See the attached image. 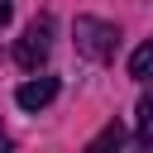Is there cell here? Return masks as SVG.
I'll use <instances>...</instances> for the list:
<instances>
[{
	"label": "cell",
	"mask_w": 153,
	"mask_h": 153,
	"mask_svg": "<svg viewBox=\"0 0 153 153\" xmlns=\"http://www.w3.org/2000/svg\"><path fill=\"white\" fill-rule=\"evenodd\" d=\"M72 38H76V53L91 57V62H110L115 48H120V29L110 19H91V14H81L72 24Z\"/></svg>",
	"instance_id": "cell-1"
},
{
	"label": "cell",
	"mask_w": 153,
	"mask_h": 153,
	"mask_svg": "<svg viewBox=\"0 0 153 153\" xmlns=\"http://www.w3.org/2000/svg\"><path fill=\"white\" fill-rule=\"evenodd\" d=\"M48 48H53V14H38V19L19 33V43H14V62H19L24 72H38L43 57H48Z\"/></svg>",
	"instance_id": "cell-2"
},
{
	"label": "cell",
	"mask_w": 153,
	"mask_h": 153,
	"mask_svg": "<svg viewBox=\"0 0 153 153\" xmlns=\"http://www.w3.org/2000/svg\"><path fill=\"white\" fill-rule=\"evenodd\" d=\"M53 96H57V76H33V81H24V86L14 91V100H19L24 110H43Z\"/></svg>",
	"instance_id": "cell-3"
},
{
	"label": "cell",
	"mask_w": 153,
	"mask_h": 153,
	"mask_svg": "<svg viewBox=\"0 0 153 153\" xmlns=\"http://www.w3.org/2000/svg\"><path fill=\"white\" fill-rule=\"evenodd\" d=\"M129 76H139V81H148V76H153V43L134 48V57H129Z\"/></svg>",
	"instance_id": "cell-4"
},
{
	"label": "cell",
	"mask_w": 153,
	"mask_h": 153,
	"mask_svg": "<svg viewBox=\"0 0 153 153\" xmlns=\"http://www.w3.org/2000/svg\"><path fill=\"white\" fill-rule=\"evenodd\" d=\"M110 143H124V129H120V124H105V129L91 139V148H110Z\"/></svg>",
	"instance_id": "cell-5"
},
{
	"label": "cell",
	"mask_w": 153,
	"mask_h": 153,
	"mask_svg": "<svg viewBox=\"0 0 153 153\" xmlns=\"http://www.w3.org/2000/svg\"><path fill=\"white\" fill-rule=\"evenodd\" d=\"M139 120H143V124H153V86L139 96Z\"/></svg>",
	"instance_id": "cell-6"
},
{
	"label": "cell",
	"mask_w": 153,
	"mask_h": 153,
	"mask_svg": "<svg viewBox=\"0 0 153 153\" xmlns=\"http://www.w3.org/2000/svg\"><path fill=\"white\" fill-rule=\"evenodd\" d=\"M5 19H10V0H0V24H5Z\"/></svg>",
	"instance_id": "cell-7"
},
{
	"label": "cell",
	"mask_w": 153,
	"mask_h": 153,
	"mask_svg": "<svg viewBox=\"0 0 153 153\" xmlns=\"http://www.w3.org/2000/svg\"><path fill=\"white\" fill-rule=\"evenodd\" d=\"M5 148H10V134H5V129H0V153H5Z\"/></svg>",
	"instance_id": "cell-8"
}]
</instances>
